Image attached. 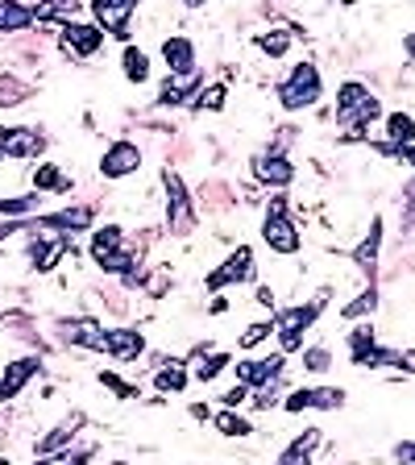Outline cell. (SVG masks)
<instances>
[{
	"label": "cell",
	"instance_id": "6da1fadb",
	"mask_svg": "<svg viewBox=\"0 0 415 465\" xmlns=\"http://www.w3.org/2000/svg\"><path fill=\"white\" fill-rule=\"evenodd\" d=\"M382 116V100L370 92L361 79H345V84L337 87V104H332V121H337V129H345V134H361V129H370Z\"/></svg>",
	"mask_w": 415,
	"mask_h": 465
},
{
	"label": "cell",
	"instance_id": "7a4b0ae2",
	"mask_svg": "<svg viewBox=\"0 0 415 465\" xmlns=\"http://www.w3.org/2000/svg\"><path fill=\"white\" fill-rule=\"evenodd\" d=\"M329 300H332V291L324 287L316 295V300H308V303H291V308H279L274 312V332H279V353H300L303 345H308V329L320 320V312L329 308Z\"/></svg>",
	"mask_w": 415,
	"mask_h": 465
},
{
	"label": "cell",
	"instance_id": "3957f363",
	"mask_svg": "<svg viewBox=\"0 0 415 465\" xmlns=\"http://www.w3.org/2000/svg\"><path fill=\"white\" fill-rule=\"evenodd\" d=\"M320 96H324V75L311 58H300L287 75L274 87V100H279L282 113H303V108H316Z\"/></svg>",
	"mask_w": 415,
	"mask_h": 465
},
{
	"label": "cell",
	"instance_id": "277c9868",
	"mask_svg": "<svg viewBox=\"0 0 415 465\" xmlns=\"http://www.w3.org/2000/svg\"><path fill=\"white\" fill-rule=\"evenodd\" d=\"M262 245L274 253V258H295L303 250L300 224L291 221V203L282 192H274L266 200V213H262Z\"/></svg>",
	"mask_w": 415,
	"mask_h": 465
},
{
	"label": "cell",
	"instance_id": "5b68a950",
	"mask_svg": "<svg viewBox=\"0 0 415 465\" xmlns=\"http://www.w3.org/2000/svg\"><path fill=\"white\" fill-rule=\"evenodd\" d=\"M158 179H163V192H166V208H163L166 232H171V237H192L195 224H200V213H195V200H192V192H187L183 174L174 171V166H163Z\"/></svg>",
	"mask_w": 415,
	"mask_h": 465
},
{
	"label": "cell",
	"instance_id": "8992f818",
	"mask_svg": "<svg viewBox=\"0 0 415 465\" xmlns=\"http://www.w3.org/2000/svg\"><path fill=\"white\" fill-rule=\"evenodd\" d=\"M242 282H258V253H253V245H232L229 258L216 266V271H208V279H203V287L212 291V295H221V291L229 287H242Z\"/></svg>",
	"mask_w": 415,
	"mask_h": 465
},
{
	"label": "cell",
	"instance_id": "52a82bcc",
	"mask_svg": "<svg viewBox=\"0 0 415 465\" xmlns=\"http://www.w3.org/2000/svg\"><path fill=\"white\" fill-rule=\"evenodd\" d=\"M250 174H253V183L271 187V192H287V187L295 183V163H291L287 150L262 145L258 154L250 158Z\"/></svg>",
	"mask_w": 415,
	"mask_h": 465
},
{
	"label": "cell",
	"instance_id": "ba28073f",
	"mask_svg": "<svg viewBox=\"0 0 415 465\" xmlns=\"http://www.w3.org/2000/svg\"><path fill=\"white\" fill-rule=\"evenodd\" d=\"M25 253H29V271L50 274V271H58V262L67 258V253H79V250H75V237H67V232H34Z\"/></svg>",
	"mask_w": 415,
	"mask_h": 465
},
{
	"label": "cell",
	"instance_id": "9c48e42d",
	"mask_svg": "<svg viewBox=\"0 0 415 465\" xmlns=\"http://www.w3.org/2000/svg\"><path fill=\"white\" fill-rule=\"evenodd\" d=\"M104 42H108V34L96 25V21H71V25L58 29V46H63V54L79 58V63L96 58L100 50H104Z\"/></svg>",
	"mask_w": 415,
	"mask_h": 465
},
{
	"label": "cell",
	"instance_id": "30bf717a",
	"mask_svg": "<svg viewBox=\"0 0 415 465\" xmlns=\"http://www.w3.org/2000/svg\"><path fill=\"white\" fill-rule=\"evenodd\" d=\"M232 378L245 382L250 391L258 387H274L287 378V353H262V358H242L232 361Z\"/></svg>",
	"mask_w": 415,
	"mask_h": 465
},
{
	"label": "cell",
	"instance_id": "8fae6325",
	"mask_svg": "<svg viewBox=\"0 0 415 465\" xmlns=\"http://www.w3.org/2000/svg\"><path fill=\"white\" fill-rule=\"evenodd\" d=\"M87 9L108 38L129 42V25H133V13L142 9V0H87Z\"/></svg>",
	"mask_w": 415,
	"mask_h": 465
},
{
	"label": "cell",
	"instance_id": "7c38bea8",
	"mask_svg": "<svg viewBox=\"0 0 415 465\" xmlns=\"http://www.w3.org/2000/svg\"><path fill=\"white\" fill-rule=\"evenodd\" d=\"M54 329H58V341H63V345L87 349V353H104L108 329L96 316H63V320H54Z\"/></svg>",
	"mask_w": 415,
	"mask_h": 465
},
{
	"label": "cell",
	"instance_id": "4fadbf2b",
	"mask_svg": "<svg viewBox=\"0 0 415 465\" xmlns=\"http://www.w3.org/2000/svg\"><path fill=\"white\" fill-rule=\"evenodd\" d=\"M345 407V391L341 387H295L282 395V411L287 416H303V411H341Z\"/></svg>",
	"mask_w": 415,
	"mask_h": 465
},
{
	"label": "cell",
	"instance_id": "5bb4252c",
	"mask_svg": "<svg viewBox=\"0 0 415 465\" xmlns=\"http://www.w3.org/2000/svg\"><path fill=\"white\" fill-rule=\"evenodd\" d=\"M142 163H145L142 145L129 142V137H116V142H108L104 154H100V174H104L108 183H121V179L142 171Z\"/></svg>",
	"mask_w": 415,
	"mask_h": 465
},
{
	"label": "cell",
	"instance_id": "9a60e30c",
	"mask_svg": "<svg viewBox=\"0 0 415 465\" xmlns=\"http://www.w3.org/2000/svg\"><path fill=\"white\" fill-rule=\"evenodd\" d=\"M46 374V361L38 358V353H25V358H17V361H9V366L0 370V411L13 403V399L21 395V391L34 382V378H42Z\"/></svg>",
	"mask_w": 415,
	"mask_h": 465
},
{
	"label": "cell",
	"instance_id": "2e32d148",
	"mask_svg": "<svg viewBox=\"0 0 415 465\" xmlns=\"http://www.w3.org/2000/svg\"><path fill=\"white\" fill-rule=\"evenodd\" d=\"M104 353L113 361H121V366H133V361H142V353H145V332L133 329V324H116V329H108Z\"/></svg>",
	"mask_w": 415,
	"mask_h": 465
},
{
	"label": "cell",
	"instance_id": "e0dca14e",
	"mask_svg": "<svg viewBox=\"0 0 415 465\" xmlns=\"http://www.w3.org/2000/svg\"><path fill=\"white\" fill-rule=\"evenodd\" d=\"M349 258H353V266L361 271V279L366 282L378 279V262H382V216H374V224H370L366 237L349 250Z\"/></svg>",
	"mask_w": 415,
	"mask_h": 465
},
{
	"label": "cell",
	"instance_id": "ac0fdd59",
	"mask_svg": "<svg viewBox=\"0 0 415 465\" xmlns=\"http://www.w3.org/2000/svg\"><path fill=\"white\" fill-rule=\"evenodd\" d=\"M50 137L38 125H9L5 129V158H42Z\"/></svg>",
	"mask_w": 415,
	"mask_h": 465
},
{
	"label": "cell",
	"instance_id": "d6986e66",
	"mask_svg": "<svg viewBox=\"0 0 415 465\" xmlns=\"http://www.w3.org/2000/svg\"><path fill=\"white\" fill-rule=\"evenodd\" d=\"M84 424H87V416L75 411V416H67L63 424L50 428V432H42L38 440H34V457H54V453H63V449H71L79 440V428Z\"/></svg>",
	"mask_w": 415,
	"mask_h": 465
},
{
	"label": "cell",
	"instance_id": "ffe728a7",
	"mask_svg": "<svg viewBox=\"0 0 415 465\" xmlns=\"http://www.w3.org/2000/svg\"><path fill=\"white\" fill-rule=\"evenodd\" d=\"M200 87H203V71H195V75H166L154 104L158 108H187L200 96Z\"/></svg>",
	"mask_w": 415,
	"mask_h": 465
},
{
	"label": "cell",
	"instance_id": "44dd1931",
	"mask_svg": "<svg viewBox=\"0 0 415 465\" xmlns=\"http://www.w3.org/2000/svg\"><path fill=\"white\" fill-rule=\"evenodd\" d=\"M150 387L158 395H183L192 387V361L187 358H163V366H154L150 374Z\"/></svg>",
	"mask_w": 415,
	"mask_h": 465
},
{
	"label": "cell",
	"instance_id": "7402d4cb",
	"mask_svg": "<svg viewBox=\"0 0 415 465\" xmlns=\"http://www.w3.org/2000/svg\"><path fill=\"white\" fill-rule=\"evenodd\" d=\"M163 63L171 75H195L200 71V54H195V42L187 34H171L163 38Z\"/></svg>",
	"mask_w": 415,
	"mask_h": 465
},
{
	"label": "cell",
	"instance_id": "603a6c76",
	"mask_svg": "<svg viewBox=\"0 0 415 465\" xmlns=\"http://www.w3.org/2000/svg\"><path fill=\"white\" fill-rule=\"evenodd\" d=\"M129 245V237H125V229H121V224H96V229H92V242H87V253H92V262H96V271L100 266H104V262H113L116 253L125 250Z\"/></svg>",
	"mask_w": 415,
	"mask_h": 465
},
{
	"label": "cell",
	"instance_id": "cb8c5ba5",
	"mask_svg": "<svg viewBox=\"0 0 415 465\" xmlns=\"http://www.w3.org/2000/svg\"><path fill=\"white\" fill-rule=\"evenodd\" d=\"M407 145H415V116L411 113H390L387 116V134H382V142H378V154L399 158Z\"/></svg>",
	"mask_w": 415,
	"mask_h": 465
},
{
	"label": "cell",
	"instance_id": "d4e9b609",
	"mask_svg": "<svg viewBox=\"0 0 415 465\" xmlns=\"http://www.w3.org/2000/svg\"><path fill=\"white\" fill-rule=\"evenodd\" d=\"M29 13H34V25H71V21H79V13H84V0H38V5H29Z\"/></svg>",
	"mask_w": 415,
	"mask_h": 465
},
{
	"label": "cell",
	"instance_id": "484cf974",
	"mask_svg": "<svg viewBox=\"0 0 415 465\" xmlns=\"http://www.w3.org/2000/svg\"><path fill=\"white\" fill-rule=\"evenodd\" d=\"M320 440H324V428H303V432L274 457V465H311V453L320 449Z\"/></svg>",
	"mask_w": 415,
	"mask_h": 465
},
{
	"label": "cell",
	"instance_id": "4316f807",
	"mask_svg": "<svg viewBox=\"0 0 415 465\" xmlns=\"http://www.w3.org/2000/svg\"><path fill=\"white\" fill-rule=\"evenodd\" d=\"M224 370H232V353L216 345V349H208V353H200V358H195L192 382H203V387H212V382L224 374Z\"/></svg>",
	"mask_w": 415,
	"mask_h": 465
},
{
	"label": "cell",
	"instance_id": "83f0119b",
	"mask_svg": "<svg viewBox=\"0 0 415 465\" xmlns=\"http://www.w3.org/2000/svg\"><path fill=\"white\" fill-rule=\"evenodd\" d=\"M121 75L133 87L150 84V54L142 46H133V42H125V50H121Z\"/></svg>",
	"mask_w": 415,
	"mask_h": 465
},
{
	"label": "cell",
	"instance_id": "f1b7e54d",
	"mask_svg": "<svg viewBox=\"0 0 415 465\" xmlns=\"http://www.w3.org/2000/svg\"><path fill=\"white\" fill-rule=\"evenodd\" d=\"M291 42H295V34H291V29H282V25L253 34V50H258V54H266V58H287Z\"/></svg>",
	"mask_w": 415,
	"mask_h": 465
},
{
	"label": "cell",
	"instance_id": "f546056e",
	"mask_svg": "<svg viewBox=\"0 0 415 465\" xmlns=\"http://www.w3.org/2000/svg\"><path fill=\"white\" fill-rule=\"evenodd\" d=\"M29 25H34V13L25 0H0V34H25Z\"/></svg>",
	"mask_w": 415,
	"mask_h": 465
},
{
	"label": "cell",
	"instance_id": "4dcf8cb0",
	"mask_svg": "<svg viewBox=\"0 0 415 465\" xmlns=\"http://www.w3.org/2000/svg\"><path fill=\"white\" fill-rule=\"evenodd\" d=\"M71 187H75V183H71V179L58 171L54 163L34 166V192H42V195H67Z\"/></svg>",
	"mask_w": 415,
	"mask_h": 465
},
{
	"label": "cell",
	"instance_id": "1f68e13d",
	"mask_svg": "<svg viewBox=\"0 0 415 465\" xmlns=\"http://www.w3.org/2000/svg\"><path fill=\"white\" fill-rule=\"evenodd\" d=\"M345 345H349V361H353V366H361V361H366L370 353L382 345V341L374 337V324H358V329L345 337Z\"/></svg>",
	"mask_w": 415,
	"mask_h": 465
},
{
	"label": "cell",
	"instance_id": "d6a6232c",
	"mask_svg": "<svg viewBox=\"0 0 415 465\" xmlns=\"http://www.w3.org/2000/svg\"><path fill=\"white\" fill-rule=\"evenodd\" d=\"M212 428L221 436H229V440H245V436H253V424L242 416V411H232V407H221V411H216Z\"/></svg>",
	"mask_w": 415,
	"mask_h": 465
},
{
	"label": "cell",
	"instance_id": "836d02e7",
	"mask_svg": "<svg viewBox=\"0 0 415 465\" xmlns=\"http://www.w3.org/2000/svg\"><path fill=\"white\" fill-rule=\"evenodd\" d=\"M29 96H34V87L25 79L13 75V71H0V108H21Z\"/></svg>",
	"mask_w": 415,
	"mask_h": 465
},
{
	"label": "cell",
	"instance_id": "e575fe53",
	"mask_svg": "<svg viewBox=\"0 0 415 465\" xmlns=\"http://www.w3.org/2000/svg\"><path fill=\"white\" fill-rule=\"evenodd\" d=\"M224 100H229V84H224V79H216V84H203L200 96H195L187 108H192V113H221Z\"/></svg>",
	"mask_w": 415,
	"mask_h": 465
},
{
	"label": "cell",
	"instance_id": "d590c367",
	"mask_svg": "<svg viewBox=\"0 0 415 465\" xmlns=\"http://www.w3.org/2000/svg\"><path fill=\"white\" fill-rule=\"evenodd\" d=\"M378 312V282H370L366 291H361L358 300H349V303H341V320H366V316H374Z\"/></svg>",
	"mask_w": 415,
	"mask_h": 465
},
{
	"label": "cell",
	"instance_id": "8d00e7d4",
	"mask_svg": "<svg viewBox=\"0 0 415 465\" xmlns=\"http://www.w3.org/2000/svg\"><path fill=\"white\" fill-rule=\"evenodd\" d=\"M38 208H42V192L0 200V216H9V221H25V216H38Z\"/></svg>",
	"mask_w": 415,
	"mask_h": 465
},
{
	"label": "cell",
	"instance_id": "74e56055",
	"mask_svg": "<svg viewBox=\"0 0 415 465\" xmlns=\"http://www.w3.org/2000/svg\"><path fill=\"white\" fill-rule=\"evenodd\" d=\"M96 382L108 391V395L121 399V403H129V399H142V387H137V382H129V378H121V374H113V370H100Z\"/></svg>",
	"mask_w": 415,
	"mask_h": 465
},
{
	"label": "cell",
	"instance_id": "f35d334b",
	"mask_svg": "<svg viewBox=\"0 0 415 465\" xmlns=\"http://www.w3.org/2000/svg\"><path fill=\"white\" fill-rule=\"evenodd\" d=\"M200 200H203V208H208V213H224V208H232V200H237V195H232L229 183H203L200 187Z\"/></svg>",
	"mask_w": 415,
	"mask_h": 465
},
{
	"label": "cell",
	"instance_id": "ab89813d",
	"mask_svg": "<svg viewBox=\"0 0 415 465\" xmlns=\"http://www.w3.org/2000/svg\"><path fill=\"white\" fill-rule=\"evenodd\" d=\"M300 366L308 370V374H324V370H332V349L329 345H303Z\"/></svg>",
	"mask_w": 415,
	"mask_h": 465
},
{
	"label": "cell",
	"instance_id": "60d3db41",
	"mask_svg": "<svg viewBox=\"0 0 415 465\" xmlns=\"http://www.w3.org/2000/svg\"><path fill=\"white\" fill-rule=\"evenodd\" d=\"M271 337H274V316L271 320H253L250 329L237 337V345H242V353H250V349H258L262 341H271Z\"/></svg>",
	"mask_w": 415,
	"mask_h": 465
},
{
	"label": "cell",
	"instance_id": "b9f144b4",
	"mask_svg": "<svg viewBox=\"0 0 415 465\" xmlns=\"http://www.w3.org/2000/svg\"><path fill=\"white\" fill-rule=\"evenodd\" d=\"M92 457H96V445H71L50 457V465H92Z\"/></svg>",
	"mask_w": 415,
	"mask_h": 465
},
{
	"label": "cell",
	"instance_id": "7bdbcfd3",
	"mask_svg": "<svg viewBox=\"0 0 415 465\" xmlns=\"http://www.w3.org/2000/svg\"><path fill=\"white\" fill-rule=\"evenodd\" d=\"M142 291L150 295V300H163L166 291H171V274H166V271H154V266H150V274H145Z\"/></svg>",
	"mask_w": 415,
	"mask_h": 465
},
{
	"label": "cell",
	"instance_id": "ee69618b",
	"mask_svg": "<svg viewBox=\"0 0 415 465\" xmlns=\"http://www.w3.org/2000/svg\"><path fill=\"white\" fill-rule=\"evenodd\" d=\"M250 395H253V391L245 387V382H237L232 391H224V395H216V399H221V407H232V411H242V407H250Z\"/></svg>",
	"mask_w": 415,
	"mask_h": 465
},
{
	"label": "cell",
	"instance_id": "f6af8a7d",
	"mask_svg": "<svg viewBox=\"0 0 415 465\" xmlns=\"http://www.w3.org/2000/svg\"><path fill=\"white\" fill-rule=\"evenodd\" d=\"M187 416H192L195 424H212L216 407H208V403H203V399H195V403H187Z\"/></svg>",
	"mask_w": 415,
	"mask_h": 465
},
{
	"label": "cell",
	"instance_id": "bcb514c9",
	"mask_svg": "<svg viewBox=\"0 0 415 465\" xmlns=\"http://www.w3.org/2000/svg\"><path fill=\"white\" fill-rule=\"evenodd\" d=\"M390 457H395V465H415V440H399Z\"/></svg>",
	"mask_w": 415,
	"mask_h": 465
},
{
	"label": "cell",
	"instance_id": "7dc6e473",
	"mask_svg": "<svg viewBox=\"0 0 415 465\" xmlns=\"http://www.w3.org/2000/svg\"><path fill=\"white\" fill-rule=\"evenodd\" d=\"M258 303H262V308H266V312H271V316H274V312H279V308H282V303H279V300H274V291H271V287H266V282H258Z\"/></svg>",
	"mask_w": 415,
	"mask_h": 465
},
{
	"label": "cell",
	"instance_id": "c3c4849f",
	"mask_svg": "<svg viewBox=\"0 0 415 465\" xmlns=\"http://www.w3.org/2000/svg\"><path fill=\"white\" fill-rule=\"evenodd\" d=\"M395 370L415 374V349H399V353H395Z\"/></svg>",
	"mask_w": 415,
	"mask_h": 465
},
{
	"label": "cell",
	"instance_id": "681fc988",
	"mask_svg": "<svg viewBox=\"0 0 415 465\" xmlns=\"http://www.w3.org/2000/svg\"><path fill=\"white\" fill-rule=\"evenodd\" d=\"M208 312H212V316H224V312H229V300H224V295H212V303H208Z\"/></svg>",
	"mask_w": 415,
	"mask_h": 465
},
{
	"label": "cell",
	"instance_id": "f907efd6",
	"mask_svg": "<svg viewBox=\"0 0 415 465\" xmlns=\"http://www.w3.org/2000/svg\"><path fill=\"white\" fill-rule=\"evenodd\" d=\"M403 50H407V58L415 63V34H407V38H403Z\"/></svg>",
	"mask_w": 415,
	"mask_h": 465
},
{
	"label": "cell",
	"instance_id": "816d5d0a",
	"mask_svg": "<svg viewBox=\"0 0 415 465\" xmlns=\"http://www.w3.org/2000/svg\"><path fill=\"white\" fill-rule=\"evenodd\" d=\"M399 158H403L407 166H415V145H407V150H403V154H399Z\"/></svg>",
	"mask_w": 415,
	"mask_h": 465
},
{
	"label": "cell",
	"instance_id": "f5cc1de1",
	"mask_svg": "<svg viewBox=\"0 0 415 465\" xmlns=\"http://www.w3.org/2000/svg\"><path fill=\"white\" fill-rule=\"evenodd\" d=\"M179 5H183V9H203L208 0H179Z\"/></svg>",
	"mask_w": 415,
	"mask_h": 465
},
{
	"label": "cell",
	"instance_id": "db71d44e",
	"mask_svg": "<svg viewBox=\"0 0 415 465\" xmlns=\"http://www.w3.org/2000/svg\"><path fill=\"white\" fill-rule=\"evenodd\" d=\"M0 163H5V129H0Z\"/></svg>",
	"mask_w": 415,
	"mask_h": 465
},
{
	"label": "cell",
	"instance_id": "11a10c76",
	"mask_svg": "<svg viewBox=\"0 0 415 465\" xmlns=\"http://www.w3.org/2000/svg\"><path fill=\"white\" fill-rule=\"evenodd\" d=\"M108 465H133V461H125V457H113V461H108Z\"/></svg>",
	"mask_w": 415,
	"mask_h": 465
},
{
	"label": "cell",
	"instance_id": "9f6ffc18",
	"mask_svg": "<svg viewBox=\"0 0 415 465\" xmlns=\"http://www.w3.org/2000/svg\"><path fill=\"white\" fill-rule=\"evenodd\" d=\"M329 5H361V0H329Z\"/></svg>",
	"mask_w": 415,
	"mask_h": 465
},
{
	"label": "cell",
	"instance_id": "6f0895ef",
	"mask_svg": "<svg viewBox=\"0 0 415 465\" xmlns=\"http://www.w3.org/2000/svg\"><path fill=\"white\" fill-rule=\"evenodd\" d=\"M34 465H50V457H38V461H34Z\"/></svg>",
	"mask_w": 415,
	"mask_h": 465
},
{
	"label": "cell",
	"instance_id": "680465c9",
	"mask_svg": "<svg viewBox=\"0 0 415 465\" xmlns=\"http://www.w3.org/2000/svg\"><path fill=\"white\" fill-rule=\"evenodd\" d=\"M0 465H13V461H9V457H0Z\"/></svg>",
	"mask_w": 415,
	"mask_h": 465
},
{
	"label": "cell",
	"instance_id": "91938a15",
	"mask_svg": "<svg viewBox=\"0 0 415 465\" xmlns=\"http://www.w3.org/2000/svg\"><path fill=\"white\" fill-rule=\"evenodd\" d=\"M411 213H415V208H411Z\"/></svg>",
	"mask_w": 415,
	"mask_h": 465
}]
</instances>
